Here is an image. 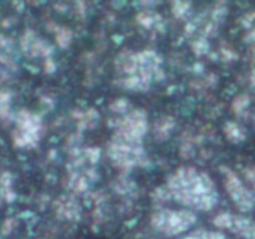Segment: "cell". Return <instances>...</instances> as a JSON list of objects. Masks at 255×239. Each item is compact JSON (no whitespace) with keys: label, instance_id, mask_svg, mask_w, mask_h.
I'll use <instances>...</instances> for the list:
<instances>
[{"label":"cell","instance_id":"obj_27","mask_svg":"<svg viewBox=\"0 0 255 239\" xmlns=\"http://www.w3.org/2000/svg\"><path fill=\"white\" fill-rule=\"evenodd\" d=\"M219 57L224 62H233L238 59V54L231 45L227 42H222L219 46Z\"/></svg>","mask_w":255,"mask_h":239},{"label":"cell","instance_id":"obj_28","mask_svg":"<svg viewBox=\"0 0 255 239\" xmlns=\"http://www.w3.org/2000/svg\"><path fill=\"white\" fill-rule=\"evenodd\" d=\"M17 226H19V221L14 217H9V218L4 219V222L1 223V233L4 236H10L14 233Z\"/></svg>","mask_w":255,"mask_h":239},{"label":"cell","instance_id":"obj_19","mask_svg":"<svg viewBox=\"0 0 255 239\" xmlns=\"http://www.w3.org/2000/svg\"><path fill=\"white\" fill-rule=\"evenodd\" d=\"M252 99L248 94H239L233 99L231 105L232 112L236 115L238 119L248 116L249 107H251Z\"/></svg>","mask_w":255,"mask_h":239},{"label":"cell","instance_id":"obj_3","mask_svg":"<svg viewBox=\"0 0 255 239\" xmlns=\"http://www.w3.org/2000/svg\"><path fill=\"white\" fill-rule=\"evenodd\" d=\"M106 156L112 167L126 174L136 168H143L149 161L143 142L132 141L116 134H112L107 142Z\"/></svg>","mask_w":255,"mask_h":239},{"label":"cell","instance_id":"obj_4","mask_svg":"<svg viewBox=\"0 0 255 239\" xmlns=\"http://www.w3.org/2000/svg\"><path fill=\"white\" fill-rule=\"evenodd\" d=\"M197 223L196 212L187 208H159L154 209L149 217V226L156 233L163 237L181 236Z\"/></svg>","mask_w":255,"mask_h":239},{"label":"cell","instance_id":"obj_31","mask_svg":"<svg viewBox=\"0 0 255 239\" xmlns=\"http://www.w3.org/2000/svg\"><path fill=\"white\" fill-rule=\"evenodd\" d=\"M246 41L251 42V44H255V27L252 30H248L246 34Z\"/></svg>","mask_w":255,"mask_h":239},{"label":"cell","instance_id":"obj_30","mask_svg":"<svg viewBox=\"0 0 255 239\" xmlns=\"http://www.w3.org/2000/svg\"><path fill=\"white\" fill-rule=\"evenodd\" d=\"M42 70H44V72L46 75H52L56 72L57 64L56 61H55L54 57H47V59H45L44 61H42Z\"/></svg>","mask_w":255,"mask_h":239},{"label":"cell","instance_id":"obj_11","mask_svg":"<svg viewBox=\"0 0 255 239\" xmlns=\"http://www.w3.org/2000/svg\"><path fill=\"white\" fill-rule=\"evenodd\" d=\"M64 187L71 196H82L90 191L92 182L90 181L86 169L67 168V173L64 178Z\"/></svg>","mask_w":255,"mask_h":239},{"label":"cell","instance_id":"obj_1","mask_svg":"<svg viewBox=\"0 0 255 239\" xmlns=\"http://www.w3.org/2000/svg\"><path fill=\"white\" fill-rule=\"evenodd\" d=\"M172 199L182 208L193 212H211L218 206L219 192L211 174L198 167L181 166L166 181Z\"/></svg>","mask_w":255,"mask_h":239},{"label":"cell","instance_id":"obj_5","mask_svg":"<svg viewBox=\"0 0 255 239\" xmlns=\"http://www.w3.org/2000/svg\"><path fill=\"white\" fill-rule=\"evenodd\" d=\"M15 127L11 137L17 148H34L44 136L45 126L41 116L27 109H21L14 117Z\"/></svg>","mask_w":255,"mask_h":239},{"label":"cell","instance_id":"obj_25","mask_svg":"<svg viewBox=\"0 0 255 239\" xmlns=\"http://www.w3.org/2000/svg\"><path fill=\"white\" fill-rule=\"evenodd\" d=\"M191 49L192 52L197 57H202L209 54V51H211V44H209V40L206 39V37L196 36L192 40Z\"/></svg>","mask_w":255,"mask_h":239},{"label":"cell","instance_id":"obj_26","mask_svg":"<svg viewBox=\"0 0 255 239\" xmlns=\"http://www.w3.org/2000/svg\"><path fill=\"white\" fill-rule=\"evenodd\" d=\"M82 154H84L85 159L90 167H96V164L100 162V158H101L102 151L97 146H84Z\"/></svg>","mask_w":255,"mask_h":239},{"label":"cell","instance_id":"obj_13","mask_svg":"<svg viewBox=\"0 0 255 239\" xmlns=\"http://www.w3.org/2000/svg\"><path fill=\"white\" fill-rule=\"evenodd\" d=\"M177 128V120L172 115H162L156 121L153 122L152 127L149 128L152 137L157 143H164L169 141L172 134Z\"/></svg>","mask_w":255,"mask_h":239},{"label":"cell","instance_id":"obj_24","mask_svg":"<svg viewBox=\"0 0 255 239\" xmlns=\"http://www.w3.org/2000/svg\"><path fill=\"white\" fill-rule=\"evenodd\" d=\"M182 239H227L226 234L222 231H212V229L199 228L196 231L189 232L187 236H184Z\"/></svg>","mask_w":255,"mask_h":239},{"label":"cell","instance_id":"obj_32","mask_svg":"<svg viewBox=\"0 0 255 239\" xmlns=\"http://www.w3.org/2000/svg\"><path fill=\"white\" fill-rule=\"evenodd\" d=\"M253 123H254V126H255V114H254V116H253Z\"/></svg>","mask_w":255,"mask_h":239},{"label":"cell","instance_id":"obj_33","mask_svg":"<svg viewBox=\"0 0 255 239\" xmlns=\"http://www.w3.org/2000/svg\"><path fill=\"white\" fill-rule=\"evenodd\" d=\"M0 239H1V237H0Z\"/></svg>","mask_w":255,"mask_h":239},{"label":"cell","instance_id":"obj_9","mask_svg":"<svg viewBox=\"0 0 255 239\" xmlns=\"http://www.w3.org/2000/svg\"><path fill=\"white\" fill-rule=\"evenodd\" d=\"M21 51L30 59H47L54 54V46L46 39L40 36L35 30L26 29L20 37Z\"/></svg>","mask_w":255,"mask_h":239},{"label":"cell","instance_id":"obj_17","mask_svg":"<svg viewBox=\"0 0 255 239\" xmlns=\"http://www.w3.org/2000/svg\"><path fill=\"white\" fill-rule=\"evenodd\" d=\"M14 177L10 172L5 171L0 174V199L5 203H12L16 199L14 191Z\"/></svg>","mask_w":255,"mask_h":239},{"label":"cell","instance_id":"obj_8","mask_svg":"<svg viewBox=\"0 0 255 239\" xmlns=\"http://www.w3.org/2000/svg\"><path fill=\"white\" fill-rule=\"evenodd\" d=\"M218 231H228L241 239H255V221L243 214L219 212L212 219Z\"/></svg>","mask_w":255,"mask_h":239},{"label":"cell","instance_id":"obj_21","mask_svg":"<svg viewBox=\"0 0 255 239\" xmlns=\"http://www.w3.org/2000/svg\"><path fill=\"white\" fill-rule=\"evenodd\" d=\"M12 94L6 90H0V121L10 122L15 117L12 114Z\"/></svg>","mask_w":255,"mask_h":239},{"label":"cell","instance_id":"obj_22","mask_svg":"<svg viewBox=\"0 0 255 239\" xmlns=\"http://www.w3.org/2000/svg\"><path fill=\"white\" fill-rule=\"evenodd\" d=\"M54 37L57 46L62 50H66L71 46L74 41V31L70 27L59 25V27L54 31Z\"/></svg>","mask_w":255,"mask_h":239},{"label":"cell","instance_id":"obj_20","mask_svg":"<svg viewBox=\"0 0 255 239\" xmlns=\"http://www.w3.org/2000/svg\"><path fill=\"white\" fill-rule=\"evenodd\" d=\"M171 193H169L168 188L166 187V184L163 186H158L151 192V202L153 204L154 209H159V208H166L168 207L169 202H172Z\"/></svg>","mask_w":255,"mask_h":239},{"label":"cell","instance_id":"obj_15","mask_svg":"<svg viewBox=\"0 0 255 239\" xmlns=\"http://www.w3.org/2000/svg\"><path fill=\"white\" fill-rule=\"evenodd\" d=\"M111 189L117 194L127 201L128 198H133L138 191V186L132 178H129L126 173H120L116 178L112 181Z\"/></svg>","mask_w":255,"mask_h":239},{"label":"cell","instance_id":"obj_10","mask_svg":"<svg viewBox=\"0 0 255 239\" xmlns=\"http://www.w3.org/2000/svg\"><path fill=\"white\" fill-rule=\"evenodd\" d=\"M52 211L55 217L59 221L75 223L81 219L82 207L76 197L71 194H64V196L57 197L52 203Z\"/></svg>","mask_w":255,"mask_h":239},{"label":"cell","instance_id":"obj_6","mask_svg":"<svg viewBox=\"0 0 255 239\" xmlns=\"http://www.w3.org/2000/svg\"><path fill=\"white\" fill-rule=\"evenodd\" d=\"M114 134L132 141L143 142L149 132L148 114L143 109H132L128 114L110 120Z\"/></svg>","mask_w":255,"mask_h":239},{"label":"cell","instance_id":"obj_12","mask_svg":"<svg viewBox=\"0 0 255 239\" xmlns=\"http://www.w3.org/2000/svg\"><path fill=\"white\" fill-rule=\"evenodd\" d=\"M134 19H136L137 25L146 31L159 34V32H163L166 30V22H164L163 16L151 7L139 10Z\"/></svg>","mask_w":255,"mask_h":239},{"label":"cell","instance_id":"obj_29","mask_svg":"<svg viewBox=\"0 0 255 239\" xmlns=\"http://www.w3.org/2000/svg\"><path fill=\"white\" fill-rule=\"evenodd\" d=\"M243 177L248 183L249 188L254 192L255 194V164L254 166H249L243 169Z\"/></svg>","mask_w":255,"mask_h":239},{"label":"cell","instance_id":"obj_2","mask_svg":"<svg viewBox=\"0 0 255 239\" xmlns=\"http://www.w3.org/2000/svg\"><path fill=\"white\" fill-rule=\"evenodd\" d=\"M116 82L129 92H147L154 82L166 79L163 59L153 49L122 50L115 59Z\"/></svg>","mask_w":255,"mask_h":239},{"label":"cell","instance_id":"obj_7","mask_svg":"<svg viewBox=\"0 0 255 239\" xmlns=\"http://www.w3.org/2000/svg\"><path fill=\"white\" fill-rule=\"evenodd\" d=\"M223 187L234 206L243 213H248L255 208L254 192L244 183L242 177L231 167H221Z\"/></svg>","mask_w":255,"mask_h":239},{"label":"cell","instance_id":"obj_23","mask_svg":"<svg viewBox=\"0 0 255 239\" xmlns=\"http://www.w3.org/2000/svg\"><path fill=\"white\" fill-rule=\"evenodd\" d=\"M107 109H109V111L112 115H115V117H121L128 114L134 107L132 106L131 101L128 99H126V97H117V99H114L110 102Z\"/></svg>","mask_w":255,"mask_h":239},{"label":"cell","instance_id":"obj_18","mask_svg":"<svg viewBox=\"0 0 255 239\" xmlns=\"http://www.w3.org/2000/svg\"><path fill=\"white\" fill-rule=\"evenodd\" d=\"M171 12L174 19L187 22L193 17V4L191 1H174L171 4Z\"/></svg>","mask_w":255,"mask_h":239},{"label":"cell","instance_id":"obj_16","mask_svg":"<svg viewBox=\"0 0 255 239\" xmlns=\"http://www.w3.org/2000/svg\"><path fill=\"white\" fill-rule=\"evenodd\" d=\"M222 131H223V134L227 141L233 144L243 143L247 139V137H248L247 129L238 121H233V120L227 121L223 124V127H222Z\"/></svg>","mask_w":255,"mask_h":239},{"label":"cell","instance_id":"obj_14","mask_svg":"<svg viewBox=\"0 0 255 239\" xmlns=\"http://www.w3.org/2000/svg\"><path fill=\"white\" fill-rule=\"evenodd\" d=\"M72 121L76 124L77 132L82 133L85 131H92L100 123V112L94 107L87 109H76L71 112Z\"/></svg>","mask_w":255,"mask_h":239}]
</instances>
